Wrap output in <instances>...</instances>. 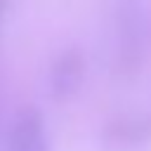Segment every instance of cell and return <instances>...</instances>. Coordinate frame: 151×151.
Masks as SVG:
<instances>
[{
  "label": "cell",
  "instance_id": "obj_1",
  "mask_svg": "<svg viewBox=\"0 0 151 151\" xmlns=\"http://www.w3.org/2000/svg\"><path fill=\"white\" fill-rule=\"evenodd\" d=\"M151 40V9L144 0H116L113 7V71L132 80L146 61Z\"/></svg>",
  "mask_w": 151,
  "mask_h": 151
},
{
  "label": "cell",
  "instance_id": "obj_2",
  "mask_svg": "<svg viewBox=\"0 0 151 151\" xmlns=\"http://www.w3.org/2000/svg\"><path fill=\"white\" fill-rule=\"evenodd\" d=\"M87 76V59L85 52L76 45L64 47L54 54L47 68V90L54 101H68L73 99Z\"/></svg>",
  "mask_w": 151,
  "mask_h": 151
},
{
  "label": "cell",
  "instance_id": "obj_3",
  "mask_svg": "<svg viewBox=\"0 0 151 151\" xmlns=\"http://www.w3.org/2000/svg\"><path fill=\"white\" fill-rule=\"evenodd\" d=\"M5 151H52L45 113L35 104H24L14 111L7 127Z\"/></svg>",
  "mask_w": 151,
  "mask_h": 151
},
{
  "label": "cell",
  "instance_id": "obj_4",
  "mask_svg": "<svg viewBox=\"0 0 151 151\" xmlns=\"http://www.w3.org/2000/svg\"><path fill=\"white\" fill-rule=\"evenodd\" d=\"M101 142L109 149H139L151 142V113H118L101 125Z\"/></svg>",
  "mask_w": 151,
  "mask_h": 151
},
{
  "label": "cell",
  "instance_id": "obj_5",
  "mask_svg": "<svg viewBox=\"0 0 151 151\" xmlns=\"http://www.w3.org/2000/svg\"><path fill=\"white\" fill-rule=\"evenodd\" d=\"M9 5H12V0H0V26H2L7 12H9Z\"/></svg>",
  "mask_w": 151,
  "mask_h": 151
}]
</instances>
